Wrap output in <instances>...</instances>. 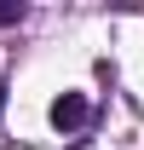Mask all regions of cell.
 <instances>
[{"mask_svg":"<svg viewBox=\"0 0 144 150\" xmlns=\"http://www.w3.org/2000/svg\"><path fill=\"white\" fill-rule=\"evenodd\" d=\"M87 121H92V104H87L81 93H64V98L52 104V127H58V133H81Z\"/></svg>","mask_w":144,"mask_h":150,"instance_id":"1","label":"cell"},{"mask_svg":"<svg viewBox=\"0 0 144 150\" xmlns=\"http://www.w3.org/2000/svg\"><path fill=\"white\" fill-rule=\"evenodd\" d=\"M0 115H6V87H0Z\"/></svg>","mask_w":144,"mask_h":150,"instance_id":"3","label":"cell"},{"mask_svg":"<svg viewBox=\"0 0 144 150\" xmlns=\"http://www.w3.org/2000/svg\"><path fill=\"white\" fill-rule=\"evenodd\" d=\"M0 23H23V6H0Z\"/></svg>","mask_w":144,"mask_h":150,"instance_id":"2","label":"cell"}]
</instances>
